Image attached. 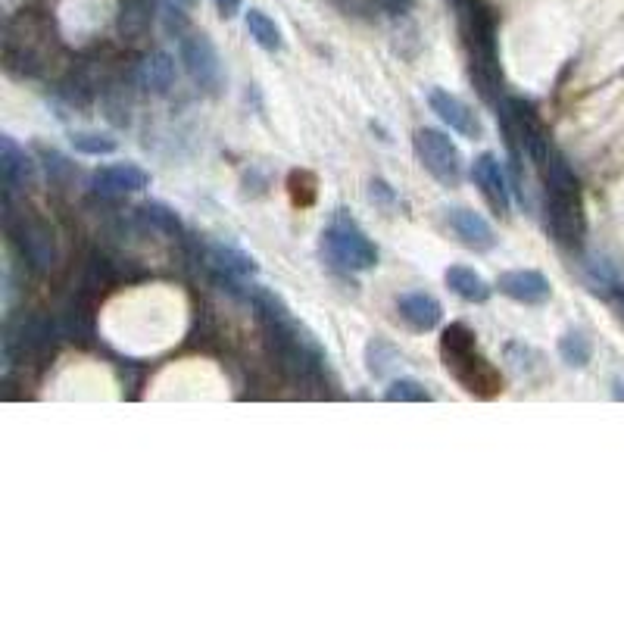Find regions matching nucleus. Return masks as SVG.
<instances>
[{
    "label": "nucleus",
    "instance_id": "4",
    "mask_svg": "<svg viewBox=\"0 0 624 624\" xmlns=\"http://www.w3.org/2000/svg\"><path fill=\"white\" fill-rule=\"evenodd\" d=\"M415 153H419L422 166L440 181V185L456 188L462 181V153L450 141V135L437 132V128H419L412 138Z\"/></svg>",
    "mask_w": 624,
    "mask_h": 624
},
{
    "label": "nucleus",
    "instance_id": "14",
    "mask_svg": "<svg viewBox=\"0 0 624 624\" xmlns=\"http://www.w3.org/2000/svg\"><path fill=\"white\" fill-rule=\"evenodd\" d=\"M447 288L453 294H459L462 300H468V303H487L490 291H493L490 284L468 266H450L447 269Z\"/></svg>",
    "mask_w": 624,
    "mask_h": 624
},
{
    "label": "nucleus",
    "instance_id": "22",
    "mask_svg": "<svg viewBox=\"0 0 624 624\" xmlns=\"http://www.w3.org/2000/svg\"><path fill=\"white\" fill-rule=\"evenodd\" d=\"M288 191H291V200L297 206H312L316 203V178H312L309 172H291L288 178Z\"/></svg>",
    "mask_w": 624,
    "mask_h": 624
},
{
    "label": "nucleus",
    "instance_id": "26",
    "mask_svg": "<svg viewBox=\"0 0 624 624\" xmlns=\"http://www.w3.org/2000/svg\"><path fill=\"white\" fill-rule=\"evenodd\" d=\"M181 7H197V0H178Z\"/></svg>",
    "mask_w": 624,
    "mask_h": 624
},
{
    "label": "nucleus",
    "instance_id": "15",
    "mask_svg": "<svg viewBox=\"0 0 624 624\" xmlns=\"http://www.w3.org/2000/svg\"><path fill=\"white\" fill-rule=\"evenodd\" d=\"M22 253L32 259V263L38 269L50 266V259H54V234H50V228L44 222H29L22 228Z\"/></svg>",
    "mask_w": 624,
    "mask_h": 624
},
{
    "label": "nucleus",
    "instance_id": "25",
    "mask_svg": "<svg viewBox=\"0 0 624 624\" xmlns=\"http://www.w3.org/2000/svg\"><path fill=\"white\" fill-rule=\"evenodd\" d=\"M213 4H216L219 16L231 19V16H238V13H241V7H244V0H213Z\"/></svg>",
    "mask_w": 624,
    "mask_h": 624
},
{
    "label": "nucleus",
    "instance_id": "8",
    "mask_svg": "<svg viewBox=\"0 0 624 624\" xmlns=\"http://www.w3.org/2000/svg\"><path fill=\"white\" fill-rule=\"evenodd\" d=\"M91 185H94V191L107 194V197H122V194L144 191L150 185V175L135 163H110V166H100L94 172Z\"/></svg>",
    "mask_w": 624,
    "mask_h": 624
},
{
    "label": "nucleus",
    "instance_id": "24",
    "mask_svg": "<svg viewBox=\"0 0 624 624\" xmlns=\"http://www.w3.org/2000/svg\"><path fill=\"white\" fill-rule=\"evenodd\" d=\"M369 194H372V200L381 203V206H394V203H397V194L390 191V185H387L384 178H375V181H372V185H369Z\"/></svg>",
    "mask_w": 624,
    "mask_h": 624
},
{
    "label": "nucleus",
    "instance_id": "17",
    "mask_svg": "<svg viewBox=\"0 0 624 624\" xmlns=\"http://www.w3.org/2000/svg\"><path fill=\"white\" fill-rule=\"evenodd\" d=\"M4 172H7V185L10 191H19L25 181L32 178V163L29 156H25V150L10 138L4 135Z\"/></svg>",
    "mask_w": 624,
    "mask_h": 624
},
{
    "label": "nucleus",
    "instance_id": "13",
    "mask_svg": "<svg viewBox=\"0 0 624 624\" xmlns=\"http://www.w3.org/2000/svg\"><path fill=\"white\" fill-rule=\"evenodd\" d=\"M244 22H247L250 38H253L259 47L269 50V54H281V50H284V32H281V25H278L269 13L250 7V10L244 13Z\"/></svg>",
    "mask_w": 624,
    "mask_h": 624
},
{
    "label": "nucleus",
    "instance_id": "16",
    "mask_svg": "<svg viewBox=\"0 0 624 624\" xmlns=\"http://www.w3.org/2000/svg\"><path fill=\"white\" fill-rule=\"evenodd\" d=\"M141 78H144L147 91H153V94H169V88L175 85V63H172V57L169 54H153L144 63Z\"/></svg>",
    "mask_w": 624,
    "mask_h": 624
},
{
    "label": "nucleus",
    "instance_id": "10",
    "mask_svg": "<svg viewBox=\"0 0 624 624\" xmlns=\"http://www.w3.org/2000/svg\"><path fill=\"white\" fill-rule=\"evenodd\" d=\"M447 222L450 228L456 231V238L472 247V250H493V244H497V234H493L490 222L475 213V210H465V206H453V210H447Z\"/></svg>",
    "mask_w": 624,
    "mask_h": 624
},
{
    "label": "nucleus",
    "instance_id": "19",
    "mask_svg": "<svg viewBox=\"0 0 624 624\" xmlns=\"http://www.w3.org/2000/svg\"><path fill=\"white\" fill-rule=\"evenodd\" d=\"M366 362H369V372L375 375V378H387L390 372H394L397 366H400V353L390 347V344H384L381 337H375V341L366 347Z\"/></svg>",
    "mask_w": 624,
    "mask_h": 624
},
{
    "label": "nucleus",
    "instance_id": "23",
    "mask_svg": "<svg viewBox=\"0 0 624 624\" xmlns=\"http://www.w3.org/2000/svg\"><path fill=\"white\" fill-rule=\"evenodd\" d=\"M144 216H147V222H153L160 231H166V234H181V219H178V213L175 210H169V206H163V203H147L144 206Z\"/></svg>",
    "mask_w": 624,
    "mask_h": 624
},
{
    "label": "nucleus",
    "instance_id": "21",
    "mask_svg": "<svg viewBox=\"0 0 624 624\" xmlns=\"http://www.w3.org/2000/svg\"><path fill=\"white\" fill-rule=\"evenodd\" d=\"M69 141L78 153H85V156H110L116 150V138L100 135V132H75Z\"/></svg>",
    "mask_w": 624,
    "mask_h": 624
},
{
    "label": "nucleus",
    "instance_id": "20",
    "mask_svg": "<svg viewBox=\"0 0 624 624\" xmlns=\"http://www.w3.org/2000/svg\"><path fill=\"white\" fill-rule=\"evenodd\" d=\"M384 400H390V403H431V390H425V384L412 381V378H397L384 390Z\"/></svg>",
    "mask_w": 624,
    "mask_h": 624
},
{
    "label": "nucleus",
    "instance_id": "18",
    "mask_svg": "<svg viewBox=\"0 0 624 624\" xmlns=\"http://www.w3.org/2000/svg\"><path fill=\"white\" fill-rule=\"evenodd\" d=\"M559 356H562V362H568V366L584 369L587 362H590V356H593L590 337L584 331H565L559 337Z\"/></svg>",
    "mask_w": 624,
    "mask_h": 624
},
{
    "label": "nucleus",
    "instance_id": "1",
    "mask_svg": "<svg viewBox=\"0 0 624 624\" xmlns=\"http://www.w3.org/2000/svg\"><path fill=\"white\" fill-rule=\"evenodd\" d=\"M543 210H546V225H550L553 238L565 247H581L587 219H584V200H581V185L571 166L553 150L550 160L543 166Z\"/></svg>",
    "mask_w": 624,
    "mask_h": 624
},
{
    "label": "nucleus",
    "instance_id": "6",
    "mask_svg": "<svg viewBox=\"0 0 624 624\" xmlns=\"http://www.w3.org/2000/svg\"><path fill=\"white\" fill-rule=\"evenodd\" d=\"M428 107L437 113L440 122H447L456 135L472 138V141H478V138L484 135V125H481L478 113H475L472 107H468L465 100H459L456 94H450V91H444V88H431V91H428Z\"/></svg>",
    "mask_w": 624,
    "mask_h": 624
},
{
    "label": "nucleus",
    "instance_id": "2",
    "mask_svg": "<svg viewBox=\"0 0 624 624\" xmlns=\"http://www.w3.org/2000/svg\"><path fill=\"white\" fill-rule=\"evenodd\" d=\"M440 353H444L447 372L468 390V394H475L481 400H490V397H497L503 390L500 369L478 353L475 331L468 325H462V322L450 325L444 331V337H440Z\"/></svg>",
    "mask_w": 624,
    "mask_h": 624
},
{
    "label": "nucleus",
    "instance_id": "7",
    "mask_svg": "<svg viewBox=\"0 0 624 624\" xmlns=\"http://www.w3.org/2000/svg\"><path fill=\"white\" fill-rule=\"evenodd\" d=\"M472 181L478 185V191L484 194V200L490 203V210L497 216H506L509 213V185H506V175H503V166L493 153H481L478 160L472 163Z\"/></svg>",
    "mask_w": 624,
    "mask_h": 624
},
{
    "label": "nucleus",
    "instance_id": "11",
    "mask_svg": "<svg viewBox=\"0 0 624 624\" xmlns=\"http://www.w3.org/2000/svg\"><path fill=\"white\" fill-rule=\"evenodd\" d=\"M397 309H400V319L412 331H431L440 325V319H444V309H440L437 297H431L425 291H412V294L397 297Z\"/></svg>",
    "mask_w": 624,
    "mask_h": 624
},
{
    "label": "nucleus",
    "instance_id": "9",
    "mask_svg": "<svg viewBox=\"0 0 624 624\" xmlns=\"http://www.w3.org/2000/svg\"><path fill=\"white\" fill-rule=\"evenodd\" d=\"M500 294H506L509 300L515 303H525V306H543L550 300L553 288L550 281H546L540 272L534 269H512V272H503L500 281H497Z\"/></svg>",
    "mask_w": 624,
    "mask_h": 624
},
{
    "label": "nucleus",
    "instance_id": "3",
    "mask_svg": "<svg viewBox=\"0 0 624 624\" xmlns=\"http://www.w3.org/2000/svg\"><path fill=\"white\" fill-rule=\"evenodd\" d=\"M322 250L334 266L347 272H366L378 266V250L344 210H337L331 225L322 234Z\"/></svg>",
    "mask_w": 624,
    "mask_h": 624
},
{
    "label": "nucleus",
    "instance_id": "12",
    "mask_svg": "<svg viewBox=\"0 0 624 624\" xmlns=\"http://www.w3.org/2000/svg\"><path fill=\"white\" fill-rule=\"evenodd\" d=\"M206 256H210V266L219 269V272L228 275V278H250V275L256 272L253 256H247V253L238 250V247L210 244V247H206Z\"/></svg>",
    "mask_w": 624,
    "mask_h": 624
},
{
    "label": "nucleus",
    "instance_id": "5",
    "mask_svg": "<svg viewBox=\"0 0 624 624\" xmlns=\"http://www.w3.org/2000/svg\"><path fill=\"white\" fill-rule=\"evenodd\" d=\"M178 57L181 63H185L188 75L194 78V82L203 88L216 94L222 88V60H219V50L216 44L206 38L203 32H188L178 38Z\"/></svg>",
    "mask_w": 624,
    "mask_h": 624
}]
</instances>
